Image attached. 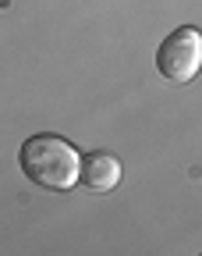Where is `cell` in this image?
<instances>
[{"label":"cell","mask_w":202,"mask_h":256,"mask_svg":"<svg viewBox=\"0 0 202 256\" xmlns=\"http://www.w3.org/2000/svg\"><path fill=\"white\" fill-rule=\"evenodd\" d=\"M21 171L32 185H39V188H50V192H64V188H71L78 185V164H82V153L60 139V136H32L21 142Z\"/></svg>","instance_id":"cell-1"},{"label":"cell","mask_w":202,"mask_h":256,"mask_svg":"<svg viewBox=\"0 0 202 256\" xmlns=\"http://www.w3.org/2000/svg\"><path fill=\"white\" fill-rule=\"evenodd\" d=\"M156 72L167 82H192L202 72V32L181 25L156 50Z\"/></svg>","instance_id":"cell-2"},{"label":"cell","mask_w":202,"mask_h":256,"mask_svg":"<svg viewBox=\"0 0 202 256\" xmlns=\"http://www.w3.org/2000/svg\"><path fill=\"white\" fill-rule=\"evenodd\" d=\"M78 182L89 192H110V188H117V182H121V160L114 153H107V150L85 153L82 164H78Z\"/></svg>","instance_id":"cell-3"}]
</instances>
